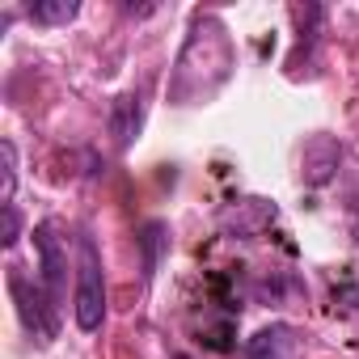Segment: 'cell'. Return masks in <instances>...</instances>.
Instances as JSON below:
<instances>
[{"instance_id":"1","label":"cell","mask_w":359,"mask_h":359,"mask_svg":"<svg viewBox=\"0 0 359 359\" xmlns=\"http://www.w3.org/2000/svg\"><path fill=\"white\" fill-rule=\"evenodd\" d=\"M72 313H76V325L85 334L102 330V321H106V275H102L97 245L89 237H81V266H76V300H72Z\"/></svg>"},{"instance_id":"2","label":"cell","mask_w":359,"mask_h":359,"mask_svg":"<svg viewBox=\"0 0 359 359\" xmlns=\"http://www.w3.org/2000/svg\"><path fill=\"white\" fill-rule=\"evenodd\" d=\"M9 292H13V300H18L22 325H26L34 338H55V330H60V313L51 309L43 283H39V279L30 283V279L22 275V266H9Z\"/></svg>"},{"instance_id":"3","label":"cell","mask_w":359,"mask_h":359,"mask_svg":"<svg viewBox=\"0 0 359 359\" xmlns=\"http://www.w3.org/2000/svg\"><path fill=\"white\" fill-rule=\"evenodd\" d=\"M34 250H39V283H43L51 309L60 313V304H64V275H68V250L55 237V224L51 220H43L34 229Z\"/></svg>"},{"instance_id":"4","label":"cell","mask_w":359,"mask_h":359,"mask_svg":"<svg viewBox=\"0 0 359 359\" xmlns=\"http://www.w3.org/2000/svg\"><path fill=\"white\" fill-rule=\"evenodd\" d=\"M338 161H342L338 140H334V135H313V140L304 144V156H300L304 182H309V187H325L330 177H334V169H338Z\"/></svg>"},{"instance_id":"5","label":"cell","mask_w":359,"mask_h":359,"mask_svg":"<svg viewBox=\"0 0 359 359\" xmlns=\"http://www.w3.org/2000/svg\"><path fill=\"white\" fill-rule=\"evenodd\" d=\"M245 359H296V330L275 321L245 342Z\"/></svg>"},{"instance_id":"6","label":"cell","mask_w":359,"mask_h":359,"mask_svg":"<svg viewBox=\"0 0 359 359\" xmlns=\"http://www.w3.org/2000/svg\"><path fill=\"white\" fill-rule=\"evenodd\" d=\"M140 97L135 93H123L118 102H114V110H110V131H114V140L127 148L131 144V135H135V127H140V106H135Z\"/></svg>"},{"instance_id":"7","label":"cell","mask_w":359,"mask_h":359,"mask_svg":"<svg viewBox=\"0 0 359 359\" xmlns=\"http://www.w3.org/2000/svg\"><path fill=\"white\" fill-rule=\"evenodd\" d=\"M76 13H81L76 0H39V5H30V22L39 26H68Z\"/></svg>"},{"instance_id":"8","label":"cell","mask_w":359,"mask_h":359,"mask_svg":"<svg viewBox=\"0 0 359 359\" xmlns=\"http://www.w3.org/2000/svg\"><path fill=\"white\" fill-rule=\"evenodd\" d=\"M0 156H5V203H13V191H18V148L5 140V144H0Z\"/></svg>"},{"instance_id":"9","label":"cell","mask_w":359,"mask_h":359,"mask_svg":"<svg viewBox=\"0 0 359 359\" xmlns=\"http://www.w3.org/2000/svg\"><path fill=\"white\" fill-rule=\"evenodd\" d=\"M18 237H22V216H18V203H5V245H18Z\"/></svg>"}]
</instances>
